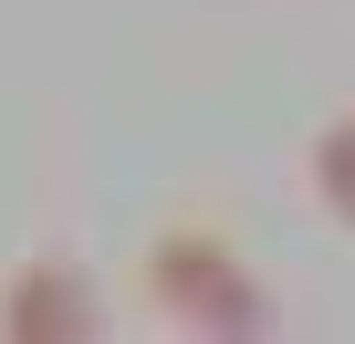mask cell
Masks as SVG:
<instances>
[{
  "label": "cell",
  "instance_id": "obj_1",
  "mask_svg": "<svg viewBox=\"0 0 355 344\" xmlns=\"http://www.w3.org/2000/svg\"><path fill=\"white\" fill-rule=\"evenodd\" d=\"M136 282H146L157 323L209 334V344H261V334L282 323L272 282H261V271L241 261V240H230V230H209V219L157 230V240H146V261H136Z\"/></svg>",
  "mask_w": 355,
  "mask_h": 344
},
{
  "label": "cell",
  "instance_id": "obj_2",
  "mask_svg": "<svg viewBox=\"0 0 355 344\" xmlns=\"http://www.w3.org/2000/svg\"><path fill=\"white\" fill-rule=\"evenodd\" d=\"M0 334H11V344H94L105 334L94 271L63 261V251H32L11 282H0Z\"/></svg>",
  "mask_w": 355,
  "mask_h": 344
},
{
  "label": "cell",
  "instance_id": "obj_3",
  "mask_svg": "<svg viewBox=\"0 0 355 344\" xmlns=\"http://www.w3.org/2000/svg\"><path fill=\"white\" fill-rule=\"evenodd\" d=\"M303 188L334 230H355V105H334L313 136H303Z\"/></svg>",
  "mask_w": 355,
  "mask_h": 344
}]
</instances>
